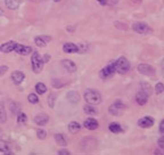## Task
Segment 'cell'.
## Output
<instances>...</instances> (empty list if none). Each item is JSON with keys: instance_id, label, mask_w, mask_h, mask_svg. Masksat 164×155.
<instances>
[{"instance_id": "obj_1", "label": "cell", "mask_w": 164, "mask_h": 155, "mask_svg": "<svg viewBox=\"0 0 164 155\" xmlns=\"http://www.w3.org/2000/svg\"><path fill=\"white\" fill-rule=\"evenodd\" d=\"M84 100L89 103V104H91V105H97V104H99L101 102V96L96 90L88 89L84 93Z\"/></svg>"}, {"instance_id": "obj_2", "label": "cell", "mask_w": 164, "mask_h": 155, "mask_svg": "<svg viewBox=\"0 0 164 155\" xmlns=\"http://www.w3.org/2000/svg\"><path fill=\"white\" fill-rule=\"evenodd\" d=\"M114 63H115V72L120 73V74H124L130 70V64L125 57H120Z\"/></svg>"}, {"instance_id": "obj_3", "label": "cell", "mask_w": 164, "mask_h": 155, "mask_svg": "<svg viewBox=\"0 0 164 155\" xmlns=\"http://www.w3.org/2000/svg\"><path fill=\"white\" fill-rule=\"evenodd\" d=\"M31 63H32V69L35 73L40 72L44 66V61L41 58V56L39 55V53L34 51L32 57H31Z\"/></svg>"}, {"instance_id": "obj_4", "label": "cell", "mask_w": 164, "mask_h": 155, "mask_svg": "<svg viewBox=\"0 0 164 155\" xmlns=\"http://www.w3.org/2000/svg\"><path fill=\"white\" fill-rule=\"evenodd\" d=\"M115 73V63L114 62H110L107 66H105L104 69L101 71V76L103 79H107L110 76H112Z\"/></svg>"}, {"instance_id": "obj_5", "label": "cell", "mask_w": 164, "mask_h": 155, "mask_svg": "<svg viewBox=\"0 0 164 155\" xmlns=\"http://www.w3.org/2000/svg\"><path fill=\"white\" fill-rule=\"evenodd\" d=\"M124 107H125V105L122 104L120 100H117V102H115L113 105L110 106V109H108V111L113 115H120V114H122V109H124Z\"/></svg>"}, {"instance_id": "obj_6", "label": "cell", "mask_w": 164, "mask_h": 155, "mask_svg": "<svg viewBox=\"0 0 164 155\" xmlns=\"http://www.w3.org/2000/svg\"><path fill=\"white\" fill-rule=\"evenodd\" d=\"M138 71L139 73L144 74V75H148L152 76L155 74V70L153 69V66H151L149 64H140L138 66Z\"/></svg>"}, {"instance_id": "obj_7", "label": "cell", "mask_w": 164, "mask_h": 155, "mask_svg": "<svg viewBox=\"0 0 164 155\" xmlns=\"http://www.w3.org/2000/svg\"><path fill=\"white\" fill-rule=\"evenodd\" d=\"M132 29H134V31H136L138 33H141V34H146V33L151 32V27L146 23H134L132 25Z\"/></svg>"}, {"instance_id": "obj_8", "label": "cell", "mask_w": 164, "mask_h": 155, "mask_svg": "<svg viewBox=\"0 0 164 155\" xmlns=\"http://www.w3.org/2000/svg\"><path fill=\"white\" fill-rule=\"evenodd\" d=\"M154 124V119L152 116H144L138 121V125L141 128H149Z\"/></svg>"}, {"instance_id": "obj_9", "label": "cell", "mask_w": 164, "mask_h": 155, "mask_svg": "<svg viewBox=\"0 0 164 155\" xmlns=\"http://www.w3.org/2000/svg\"><path fill=\"white\" fill-rule=\"evenodd\" d=\"M16 45L17 43L15 42V41H9V42H6V43H3V45H1V46H0V50H1L2 53H12V51H14Z\"/></svg>"}, {"instance_id": "obj_10", "label": "cell", "mask_w": 164, "mask_h": 155, "mask_svg": "<svg viewBox=\"0 0 164 155\" xmlns=\"http://www.w3.org/2000/svg\"><path fill=\"white\" fill-rule=\"evenodd\" d=\"M148 100V94L145 93L144 90H141L136 95V102L139 104V105H145Z\"/></svg>"}, {"instance_id": "obj_11", "label": "cell", "mask_w": 164, "mask_h": 155, "mask_svg": "<svg viewBox=\"0 0 164 155\" xmlns=\"http://www.w3.org/2000/svg\"><path fill=\"white\" fill-rule=\"evenodd\" d=\"M63 50L67 54H73V53H77L79 51V47L75 45V43L72 42H66L64 43L63 46Z\"/></svg>"}, {"instance_id": "obj_12", "label": "cell", "mask_w": 164, "mask_h": 155, "mask_svg": "<svg viewBox=\"0 0 164 155\" xmlns=\"http://www.w3.org/2000/svg\"><path fill=\"white\" fill-rule=\"evenodd\" d=\"M50 39L51 38L48 36H37V38L34 39V42H35V45L39 47H45L49 41H50Z\"/></svg>"}, {"instance_id": "obj_13", "label": "cell", "mask_w": 164, "mask_h": 155, "mask_svg": "<svg viewBox=\"0 0 164 155\" xmlns=\"http://www.w3.org/2000/svg\"><path fill=\"white\" fill-rule=\"evenodd\" d=\"M83 125L87 129H89V130H96V129L99 127V124H98V122H97V120L92 119V118L86 120V121H84V123H83Z\"/></svg>"}, {"instance_id": "obj_14", "label": "cell", "mask_w": 164, "mask_h": 155, "mask_svg": "<svg viewBox=\"0 0 164 155\" xmlns=\"http://www.w3.org/2000/svg\"><path fill=\"white\" fill-rule=\"evenodd\" d=\"M14 50H15L17 54H20V55H27V54H30L31 51H32L31 47L24 46V45H16V47H15V49Z\"/></svg>"}, {"instance_id": "obj_15", "label": "cell", "mask_w": 164, "mask_h": 155, "mask_svg": "<svg viewBox=\"0 0 164 155\" xmlns=\"http://www.w3.org/2000/svg\"><path fill=\"white\" fill-rule=\"evenodd\" d=\"M12 80H13L14 83L20 85L24 80V73L21 72V71H14L13 74H12Z\"/></svg>"}, {"instance_id": "obj_16", "label": "cell", "mask_w": 164, "mask_h": 155, "mask_svg": "<svg viewBox=\"0 0 164 155\" xmlns=\"http://www.w3.org/2000/svg\"><path fill=\"white\" fill-rule=\"evenodd\" d=\"M62 64H63V66L67 70V71H68V72H74V71L77 70V65H75V63L72 62V61H70V60L63 61Z\"/></svg>"}, {"instance_id": "obj_17", "label": "cell", "mask_w": 164, "mask_h": 155, "mask_svg": "<svg viewBox=\"0 0 164 155\" xmlns=\"http://www.w3.org/2000/svg\"><path fill=\"white\" fill-rule=\"evenodd\" d=\"M5 3L9 9L15 10L21 6V0H5Z\"/></svg>"}, {"instance_id": "obj_18", "label": "cell", "mask_w": 164, "mask_h": 155, "mask_svg": "<svg viewBox=\"0 0 164 155\" xmlns=\"http://www.w3.org/2000/svg\"><path fill=\"white\" fill-rule=\"evenodd\" d=\"M48 120H49V118H48V115H46V114H39V115H37L35 118H34L35 123L39 125L46 124V123L48 122Z\"/></svg>"}, {"instance_id": "obj_19", "label": "cell", "mask_w": 164, "mask_h": 155, "mask_svg": "<svg viewBox=\"0 0 164 155\" xmlns=\"http://www.w3.org/2000/svg\"><path fill=\"white\" fill-rule=\"evenodd\" d=\"M55 140L57 142V144L60 146H66V140H65V137H64L62 133H56L55 135Z\"/></svg>"}, {"instance_id": "obj_20", "label": "cell", "mask_w": 164, "mask_h": 155, "mask_svg": "<svg viewBox=\"0 0 164 155\" xmlns=\"http://www.w3.org/2000/svg\"><path fill=\"white\" fill-rule=\"evenodd\" d=\"M67 99L72 103H77L79 99H80V96L77 95V93H75V91H70L68 95H67Z\"/></svg>"}, {"instance_id": "obj_21", "label": "cell", "mask_w": 164, "mask_h": 155, "mask_svg": "<svg viewBox=\"0 0 164 155\" xmlns=\"http://www.w3.org/2000/svg\"><path fill=\"white\" fill-rule=\"evenodd\" d=\"M108 129H110V131L114 132V133H119V132L122 131V128H121V125L119 124V123H116V122L110 123V127H108Z\"/></svg>"}, {"instance_id": "obj_22", "label": "cell", "mask_w": 164, "mask_h": 155, "mask_svg": "<svg viewBox=\"0 0 164 155\" xmlns=\"http://www.w3.org/2000/svg\"><path fill=\"white\" fill-rule=\"evenodd\" d=\"M80 129H81V125L77 122H75V121H73V122H71L70 124H68V130H70V132L75 133V132H77Z\"/></svg>"}, {"instance_id": "obj_23", "label": "cell", "mask_w": 164, "mask_h": 155, "mask_svg": "<svg viewBox=\"0 0 164 155\" xmlns=\"http://www.w3.org/2000/svg\"><path fill=\"white\" fill-rule=\"evenodd\" d=\"M35 90H37L38 94H40V95H44V94L47 91V87L45 86L42 82H39V83H37V86H35Z\"/></svg>"}, {"instance_id": "obj_24", "label": "cell", "mask_w": 164, "mask_h": 155, "mask_svg": "<svg viewBox=\"0 0 164 155\" xmlns=\"http://www.w3.org/2000/svg\"><path fill=\"white\" fill-rule=\"evenodd\" d=\"M0 152L10 153L9 152V145H8V143H6L5 140H2V139H0Z\"/></svg>"}, {"instance_id": "obj_25", "label": "cell", "mask_w": 164, "mask_h": 155, "mask_svg": "<svg viewBox=\"0 0 164 155\" xmlns=\"http://www.w3.org/2000/svg\"><path fill=\"white\" fill-rule=\"evenodd\" d=\"M84 112L87 113V114H89V115H95V114H97V109L90 105H87L84 107Z\"/></svg>"}, {"instance_id": "obj_26", "label": "cell", "mask_w": 164, "mask_h": 155, "mask_svg": "<svg viewBox=\"0 0 164 155\" xmlns=\"http://www.w3.org/2000/svg\"><path fill=\"white\" fill-rule=\"evenodd\" d=\"M6 121V111L2 104H0V122H5Z\"/></svg>"}, {"instance_id": "obj_27", "label": "cell", "mask_w": 164, "mask_h": 155, "mask_svg": "<svg viewBox=\"0 0 164 155\" xmlns=\"http://www.w3.org/2000/svg\"><path fill=\"white\" fill-rule=\"evenodd\" d=\"M26 120H27V118L24 113H22V112L18 113V115H17V121H18V123H25L26 122Z\"/></svg>"}, {"instance_id": "obj_28", "label": "cell", "mask_w": 164, "mask_h": 155, "mask_svg": "<svg viewBox=\"0 0 164 155\" xmlns=\"http://www.w3.org/2000/svg\"><path fill=\"white\" fill-rule=\"evenodd\" d=\"M29 102L31 104H37V103H39V98L35 94H31V95H29Z\"/></svg>"}, {"instance_id": "obj_29", "label": "cell", "mask_w": 164, "mask_h": 155, "mask_svg": "<svg viewBox=\"0 0 164 155\" xmlns=\"http://www.w3.org/2000/svg\"><path fill=\"white\" fill-rule=\"evenodd\" d=\"M155 91H156V94H162L164 91V86H163V83L162 82H158L156 86H155Z\"/></svg>"}, {"instance_id": "obj_30", "label": "cell", "mask_w": 164, "mask_h": 155, "mask_svg": "<svg viewBox=\"0 0 164 155\" xmlns=\"http://www.w3.org/2000/svg\"><path fill=\"white\" fill-rule=\"evenodd\" d=\"M37 135L40 139H45L46 137H47V132L45 131V130H42V129H39V130L37 131Z\"/></svg>"}, {"instance_id": "obj_31", "label": "cell", "mask_w": 164, "mask_h": 155, "mask_svg": "<svg viewBox=\"0 0 164 155\" xmlns=\"http://www.w3.org/2000/svg\"><path fill=\"white\" fill-rule=\"evenodd\" d=\"M158 147L161 149H164V137H161L158 139Z\"/></svg>"}, {"instance_id": "obj_32", "label": "cell", "mask_w": 164, "mask_h": 155, "mask_svg": "<svg viewBox=\"0 0 164 155\" xmlns=\"http://www.w3.org/2000/svg\"><path fill=\"white\" fill-rule=\"evenodd\" d=\"M58 154H60V155H68L70 154V152H68V151H67V149H60L59 152H58Z\"/></svg>"}, {"instance_id": "obj_33", "label": "cell", "mask_w": 164, "mask_h": 155, "mask_svg": "<svg viewBox=\"0 0 164 155\" xmlns=\"http://www.w3.org/2000/svg\"><path fill=\"white\" fill-rule=\"evenodd\" d=\"M160 132L161 133L164 132V121H161V123H160Z\"/></svg>"}, {"instance_id": "obj_34", "label": "cell", "mask_w": 164, "mask_h": 155, "mask_svg": "<svg viewBox=\"0 0 164 155\" xmlns=\"http://www.w3.org/2000/svg\"><path fill=\"white\" fill-rule=\"evenodd\" d=\"M97 1L101 3V5H103V6H105V5L107 3V0H97Z\"/></svg>"}, {"instance_id": "obj_35", "label": "cell", "mask_w": 164, "mask_h": 155, "mask_svg": "<svg viewBox=\"0 0 164 155\" xmlns=\"http://www.w3.org/2000/svg\"><path fill=\"white\" fill-rule=\"evenodd\" d=\"M115 25H116V27H123V30H125V29H127V27H125V25H123V24H121V23H115Z\"/></svg>"}, {"instance_id": "obj_36", "label": "cell", "mask_w": 164, "mask_h": 155, "mask_svg": "<svg viewBox=\"0 0 164 155\" xmlns=\"http://www.w3.org/2000/svg\"><path fill=\"white\" fill-rule=\"evenodd\" d=\"M6 70H7V67H6V66H2V67L0 69V74H2V73L5 72V71H6Z\"/></svg>"}, {"instance_id": "obj_37", "label": "cell", "mask_w": 164, "mask_h": 155, "mask_svg": "<svg viewBox=\"0 0 164 155\" xmlns=\"http://www.w3.org/2000/svg\"><path fill=\"white\" fill-rule=\"evenodd\" d=\"M1 135H2V131H1V129H0V137H1Z\"/></svg>"}, {"instance_id": "obj_38", "label": "cell", "mask_w": 164, "mask_h": 155, "mask_svg": "<svg viewBox=\"0 0 164 155\" xmlns=\"http://www.w3.org/2000/svg\"><path fill=\"white\" fill-rule=\"evenodd\" d=\"M1 14H2V10H1V9H0V15H1Z\"/></svg>"}, {"instance_id": "obj_39", "label": "cell", "mask_w": 164, "mask_h": 155, "mask_svg": "<svg viewBox=\"0 0 164 155\" xmlns=\"http://www.w3.org/2000/svg\"><path fill=\"white\" fill-rule=\"evenodd\" d=\"M33 1H42V0H33Z\"/></svg>"}, {"instance_id": "obj_40", "label": "cell", "mask_w": 164, "mask_h": 155, "mask_svg": "<svg viewBox=\"0 0 164 155\" xmlns=\"http://www.w3.org/2000/svg\"><path fill=\"white\" fill-rule=\"evenodd\" d=\"M55 1H57V2H58V1H60V0H55Z\"/></svg>"}]
</instances>
